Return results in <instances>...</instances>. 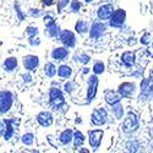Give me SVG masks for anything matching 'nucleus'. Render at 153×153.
<instances>
[{"label":"nucleus","mask_w":153,"mask_h":153,"mask_svg":"<svg viewBox=\"0 0 153 153\" xmlns=\"http://www.w3.org/2000/svg\"><path fill=\"white\" fill-rule=\"evenodd\" d=\"M138 127V121H137V117L136 114H134L132 111H130L127 114V118L125 119L124 124H123V130L125 132H132Z\"/></svg>","instance_id":"obj_1"},{"label":"nucleus","mask_w":153,"mask_h":153,"mask_svg":"<svg viewBox=\"0 0 153 153\" xmlns=\"http://www.w3.org/2000/svg\"><path fill=\"white\" fill-rule=\"evenodd\" d=\"M50 104H52L53 108L58 109L64 104V97L60 90L58 88H52L50 91Z\"/></svg>","instance_id":"obj_2"},{"label":"nucleus","mask_w":153,"mask_h":153,"mask_svg":"<svg viewBox=\"0 0 153 153\" xmlns=\"http://www.w3.org/2000/svg\"><path fill=\"white\" fill-rule=\"evenodd\" d=\"M12 105V94L9 91H3L0 94V109L1 113H6Z\"/></svg>","instance_id":"obj_3"},{"label":"nucleus","mask_w":153,"mask_h":153,"mask_svg":"<svg viewBox=\"0 0 153 153\" xmlns=\"http://www.w3.org/2000/svg\"><path fill=\"white\" fill-rule=\"evenodd\" d=\"M125 17H126V12L124 10L119 9L117 11H114L110 17V25L113 27H120L125 21Z\"/></svg>","instance_id":"obj_4"},{"label":"nucleus","mask_w":153,"mask_h":153,"mask_svg":"<svg viewBox=\"0 0 153 153\" xmlns=\"http://www.w3.org/2000/svg\"><path fill=\"white\" fill-rule=\"evenodd\" d=\"M107 121V111L104 109H97L92 114V123L94 125H103Z\"/></svg>","instance_id":"obj_5"},{"label":"nucleus","mask_w":153,"mask_h":153,"mask_svg":"<svg viewBox=\"0 0 153 153\" xmlns=\"http://www.w3.org/2000/svg\"><path fill=\"white\" fill-rule=\"evenodd\" d=\"M60 41L66 47H74L75 45V34L71 31H62L60 34Z\"/></svg>","instance_id":"obj_6"},{"label":"nucleus","mask_w":153,"mask_h":153,"mask_svg":"<svg viewBox=\"0 0 153 153\" xmlns=\"http://www.w3.org/2000/svg\"><path fill=\"white\" fill-rule=\"evenodd\" d=\"M97 86H98V77L97 76H91L90 81H88V93H87L88 100H92L94 98L97 92Z\"/></svg>","instance_id":"obj_7"},{"label":"nucleus","mask_w":153,"mask_h":153,"mask_svg":"<svg viewBox=\"0 0 153 153\" xmlns=\"http://www.w3.org/2000/svg\"><path fill=\"white\" fill-rule=\"evenodd\" d=\"M103 137V131L102 130H93L90 131V143L93 148H98Z\"/></svg>","instance_id":"obj_8"},{"label":"nucleus","mask_w":153,"mask_h":153,"mask_svg":"<svg viewBox=\"0 0 153 153\" xmlns=\"http://www.w3.org/2000/svg\"><path fill=\"white\" fill-rule=\"evenodd\" d=\"M14 134V127H12L11 120H3L1 121V135L5 140H9Z\"/></svg>","instance_id":"obj_9"},{"label":"nucleus","mask_w":153,"mask_h":153,"mask_svg":"<svg viewBox=\"0 0 153 153\" xmlns=\"http://www.w3.org/2000/svg\"><path fill=\"white\" fill-rule=\"evenodd\" d=\"M105 31V25L104 23H102V22H94L93 23V26L91 28V38H99L102 34L104 33Z\"/></svg>","instance_id":"obj_10"},{"label":"nucleus","mask_w":153,"mask_h":153,"mask_svg":"<svg viewBox=\"0 0 153 153\" xmlns=\"http://www.w3.org/2000/svg\"><path fill=\"white\" fill-rule=\"evenodd\" d=\"M98 17L100 19V20H108V19H110L111 17V15H113V6L111 5H103V6H100L99 9H98Z\"/></svg>","instance_id":"obj_11"},{"label":"nucleus","mask_w":153,"mask_h":153,"mask_svg":"<svg viewBox=\"0 0 153 153\" xmlns=\"http://www.w3.org/2000/svg\"><path fill=\"white\" fill-rule=\"evenodd\" d=\"M134 90H135V85L130 82H124L123 85L119 86V93L123 97H130L134 93Z\"/></svg>","instance_id":"obj_12"},{"label":"nucleus","mask_w":153,"mask_h":153,"mask_svg":"<svg viewBox=\"0 0 153 153\" xmlns=\"http://www.w3.org/2000/svg\"><path fill=\"white\" fill-rule=\"evenodd\" d=\"M37 120L42 126H49L53 123V117H52V114L48 111H42L39 115L37 117Z\"/></svg>","instance_id":"obj_13"},{"label":"nucleus","mask_w":153,"mask_h":153,"mask_svg":"<svg viewBox=\"0 0 153 153\" xmlns=\"http://www.w3.org/2000/svg\"><path fill=\"white\" fill-rule=\"evenodd\" d=\"M23 65L27 70L33 71L37 66H38V58L34 55H28L23 59Z\"/></svg>","instance_id":"obj_14"},{"label":"nucleus","mask_w":153,"mask_h":153,"mask_svg":"<svg viewBox=\"0 0 153 153\" xmlns=\"http://www.w3.org/2000/svg\"><path fill=\"white\" fill-rule=\"evenodd\" d=\"M120 93H117V92H114V91H108L105 93V100H107V103L110 104V105H114V104H117L120 102Z\"/></svg>","instance_id":"obj_15"},{"label":"nucleus","mask_w":153,"mask_h":153,"mask_svg":"<svg viewBox=\"0 0 153 153\" xmlns=\"http://www.w3.org/2000/svg\"><path fill=\"white\" fill-rule=\"evenodd\" d=\"M121 59H123V62L125 64L126 66H131V65H134V62H135V54L131 53V52H126V53L123 54Z\"/></svg>","instance_id":"obj_16"},{"label":"nucleus","mask_w":153,"mask_h":153,"mask_svg":"<svg viewBox=\"0 0 153 153\" xmlns=\"http://www.w3.org/2000/svg\"><path fill=\"white\" fill-rule=\"evenodd\" d=\"M52 56L56 60H61V59L68 56V50L65 48H56L55 50H53Z\"/></svg>","instance_id":"obj_17"},{"label":"nucleus","mask_w":153,"mask_h":153,"mask_svg":"<svg viewBox=\"0 0 153 153\" xmlns=\"http://www.w3.org/2000/svg\"><path fill=\"white\" fill-rule=\"evenodd\" d=\"M72 138H74V134H72V130H70V129L65 130V131H64V132L60 135V141H61V143H64V145L69 143Z\"/></svg>","instance_id":"obj_18"},{"label":"nucleus","mask_w":153,"mask_h":153,"mask_svg":"<svg viewBox=\"0 0 153 153\" xmlns=\"http://www.w3.org/2000/svg\"><path fill=\"white\" fill-rule=\"evenodd\" d=\"M151 92H152V85H151V81H149V80H145V81L141 83V96L147 97Z\"/></svg>","instance_id":"obj_19"},{"label":"nucleus","mask_w":153,"mask_h":153,"mask_svg":"<svg viewBox=\"0 0 153 153\" xmlns=\"http://www.w3.org/2000/svg\"><path fill=\"white\" fill-rule=\"evenodd\" d=\"M58 74L61 79H69L70 76H71V69L66 65H61L58 70Z\"/></svg>","instance_id":"obj_20"},{"label":"nucleus","mask_w":153,"mask_h":153,"mask_svg":"<svg viewBox=\"0 0 153 153\" xmlns=\"http://www.w3.org/2000/svg\"><path fill=\"white\" fill-rule=\"evenodd\" d=\"M4 66L7 71H12L16 66H17V60L16 58H9L7 60H5V64H4Z\"/></svg>","instance_id":"obj_21"},{"label":"nucleus","mask_w":153,"mask_h":153,"mask_svg":"<svg viewBox=\"0 0 153 153\" xmlns=\"http://www.w3.org/2000/svg\"><path fill=\"white\" fill-rule=\"evenodd\" d=\"M83 142H85V136L82 135V132L76 131V132L74 134V145H75L76 147H79V146H81Z\"/></svg>","instance_id":"obj_22"},{"label":"nucleus","mask_w":153,"mask_h":153,"mask_svg":"<svg viewBox=\"0 0 153 153\" xmlns=\"http://www.w3.org/2000/svg\"><path fill=\"white\" fill-rule=\"evenodd\" d=\"M44 71H45V74L49 76V77H53V76L55 75V66H54V64H52V62H48L47 65H45V68H44Z\"/></svg>","instance_id":"obj_23"},{"label":"nucleus","mask_w":153,"mask_h":153,"mask_svg":"<svg viewBox=\"0 0 153 153\" xmlns=\"http://www.w3.org/2000/svg\"><path fill=\"white\" fill-rule=\"evenodd\" d=\"M76 31L79 33H85L87 31V22H85L82 20L77 21V23H76Z\"/></svg>","instance_id":"obj_24"},{"label":"nucleus","mask_w":153,"mask_h":153,"mask_svg":"<svg viewBox=\"0 0 153 153\" xmlns=\"http://www.w3.org/2000/svg\"><path fill=\"white\" fill-rule=\"evenodd\" d=\"M113 111H114V114H115V117H117L118 119L123 117V107L119 105V103H117V104L113 105Z\"/></svg>","instance_id":"obj_25"},{"label":"nucleus","mask_w":153,"mask_h":153,"mask_svg":"<svg viewBox=\"0 0 153 153\" xmlns=\"http://www.w3.org/2000/svg\"><path fill=\"white\" fill-rule=\"evenodd\" d=\"M22 142H23L25 145H27V146L32 145V143H33V135H32V134H26V135H23V137H22Z\"/></svg>","instance_id":"obj_26"},{"label":"nucleus","mask_w":153,"mask_h":153,"mask_svg":"<svg viewBox=\"0 0 153 153\" xmlns=\"http://www.w3.org/2000/svg\"><path fill=\"white\" fill-rule=\"evenodd\" d=\"M47 27H48V31H49V36H52V37H55V36L58 34V27L55 26L54 23L49 25V26H47Z\"/></svg>","instance_id":"obj_27"},{"label":"nucleus","mask_w":153,"mask_h":153,"mask_svg":"<svg viewBox=\"0 0 153 153\" xmlns=\"http://www.w3.org/2000/svg\"><path fill=\"white\" fill-rule=\"evenodd\" d=\"M93 71H94V74H102L104 71V65L102 62H97L93 68Z\"/></svg>","instance_id":"obj_28"},{"label":"nucleus","mask_w":153,"mask_h":153,"mask_svg":"<svg viewBox=\"0 0 153 153\" xmlns=\"http://www.w3.org/2000/svg\"><path fill=\"white\" fill-rule=\"evenodd\" d=\"M80 7H81V4L77 1V0H74V1L71 3V9H72L74 12H77L80 10Z\"/></svg>","instance_id":"obj_29"},{"label":"nucleus","mask_w":153,"mask_h":153,"mask_svg":"<svg viewBox=\"0 0 153 153\" xmlns=\"http://www.w3.org/2000/svg\"><path fill=\"white\" fill-rule=\"evenodd\" d=\"M37 28L36 27H28L27 28V33H28V36H31V37H33V36H36L37 34Z\"/></svg>","instance_id":"obj_30"},{"label":"nucleus","mask_w":153,"mask_h":153,"mask_svg":"<svg viewBox=\"0 0 153 153\" xmlns=\"http://www.w3.org/2000/svg\"><path fill=\"white\" fill-rule=\"evenodd\" d=\"M148 42H149V34L146 33V34L141 38V43H142V44H148Z\"/></svg>","instance_id":"obj_31"},{"label":"nucleus","mask_w":153,"mask_h":153,"mask_svg":"<svg viewBox=\"0 0 153 153\" xmlns=\"http://www.w3.org/2000/svg\"><path fill=\"white\" fill-rule=\"evenodd\" d=\"M68 1H69V0H61L60 4H59L58 10H59V11H61V10H62V7H65V6L68 5Z\"/></svg>","instance_id":"obj_32"},{"label":"nucleus","mask_w":153,"mask_h":153,"mask_svg":"<svg viewBox=\"0 0 153 153\" xmlns=\"http://www.w3.org/2000/svg\"><path fill=\"white\" fill-rule=\"evenodd\" d=\"M44 21H45V25H47V26H49V25L54 23V20L50 17V16H45V17H44Z\"/></svg>","instance_id":"obj_33"},{"label":"nucleus","mask_w":153,"mask_h":153,"mask_svg":"<svg viewBox=\"0 0 153 153\" xmlns=\"http://www.w3.org/2000/svg\"><path fill=\"white\" fill-rule=\"evenodd\" d=\"M88 60H90V58H88L87 55H81V56H80V61H81V62L87 64V62H88Z\"/></svg>","instance_id":"obj_34"},{"label":"nucleus","mask_w":153,"mask_h":153,"mask_svg":"<svg viewBox=\"0 0 153 153\" xmlns=\"http://www.w3.org/2000/svg\"><path fill=\"white\" fill-rule=\"evenodd\" d=\"M42 1H43V4H44V5H47V6H50V5L53 4V1H54V0H42Z\"/></svg>","instance_id":"obj_35"},{"label":"nucleus","mask_w":153,"mask_h":153,"mask_svg":"<svg viewBox=\"0 0 153 153\" xmlns=\"http://www.w3.org/2000/svg\"><path fill=\"white\" fill-rule=\"evenodd\" d=\"M65 90H66V92H71V83H68L65 86Z\"/></svg>","instance_id":"obj_36"},{"label":"nucleus","mask_w":153,"mask_h":153,"mask_svg":"<svg viewBox=\"0 0 153 153\" xmlns=\"http://www.w3.org/2000/svg\"><path fill=\"white\" fill-rule=\"evenodd\" d=\"M23 79H26V81H27V82H30V81H31V76L26 75V76H23Z\"/></svg>","instance_id":"obj_37"},{"label":"nucleus","mask_w":153,"mask_h":153,"mask_svg":"<svg viewBox=\"0 0 153 153\" xmlns=\"http://www.w3.org/2000/svg\"><path fill=\"white\" fill-rule=\"evenodd\" d=\"M151 77H152V81H153V70L151 71Z\"/></svg>","instance_id":"obj_38"},{"label":"nucleus","mask_w":153,"mask_h":153,"mask_svg":"<svg viewBox=\"0 0 153 153\" xmlns=\"http://www.w3.org/2000/svg\"><path fill=\"white\" fill-rule=\"evenodd\" d=\"M92 1V0H86V3H91Z\"/></svg>","instance_id":"obj_39"}]
</instances>
